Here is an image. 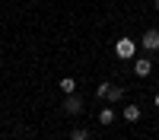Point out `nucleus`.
<instances>
[{
    "instance_id": "f257e3e1",
    "label": "nucleus",
    "mask_w": 159,
    "mask_h": 140,
    "mask_svg": "<svg viewBox=\"0 0 159 140\" xmlns=\"http://www.w3.org/2000/svg\"><path fill=\"white\" fill-rule=\"evenodd\" d=\"M134 54H137V42H134V38H127V35H121V38L115 42V57H118V61H130Z\"/></svg>"
},
{
    "instance_id": "f03ea898",
    "label": "nucleus",
    "mask_w": 159,
    "mask_h": 140,
    "mask_svg": "<svg viewBox=\"0 0 159 140\" xmlns=\"http://www.w3.org/2000/svg\"><path fill=\"white\" fill-rule=\"evenodd\" d=\"M140 45L143 51H159V29H147L140 35Z\"/></svg>"
},
{
    "instance_id": "7ed1b4c3",
    "label": "nucleus",
    "mask_w": 159,
    "mask_h": 140,
    "mask_svg": "<svg viewBox=\"0 0 159 140\" xmlns=\"http://www.w3.org/2000/svg\"><path fill=\"white\" fill-rule=\"evenodd\" d=\"M150 73H153V61L150 57H137L134 61V76H137V80H147Z\"/></svg>"
},
{
    "instance_id": "20e7f679",
    "label": "nucleus",
    "mask_w": 159,
    "mask_h": 140,
    "mask_svg": "<svg viewBox=\"0 0 159 140\" xmlns=\"http://www.w3.org/2000/svg\"><path fill=\"white\" fill-rule=\"evenodd\" d=\"M80 111H83V99H80L76 93L64 96V115H80Z\"/></svg>"
},
{
    "instance_id": "39448f33",
    "label": "nucleus",
    "mask_w": 159,
    "mask_h": 140,
    "mask_svg": "<svg viewBox=\"0 0 159 140\" xmlns=\"http://www.w3.org/2000/svg\"><path fill=\"white\" fill-rule=\"evenodd\" d=\"M61 93H64V96L76 93V80H73V76H64V80H61Z\"/></svg>"
},
{
    "instance_id": "423d86ee",
    "label": "nucleus",
    "mask_w": 159,
    "mask_h": 140,
    "mask_svg": "<svg viewBox=\"0 0 159 140\" xmlns=\"http://www.w3.org/2000/svg\"><path fill=\"white\" fill-rule=\"evenodd\" d=\"M124 118L134 124V121H140V105H124Z\"/></svg>"
},
{
    "instance_id": "0eeeda50",
    "label": "nucleus",
    "mask_w": 159,
    "mask_h": 140,
    "mask_svg": "<svg viewBox=\"0 0 159 140\" xmlns=\"http://www.w3.org/2000/svg\"><path fill=\"white\" fill-rule=\"evenodd\" d=\"M105 99H108L111 105H115V102H121V99H124V89H121V86H111V89H108V96H105Z\"/></svg>"
},
{
    "instance_id": "6e6552de",
    "label": "nucleus",
    "mask_w": 159,
    "mask_h": 140,
    "mask_svg": "<svg viewBox=\"0 0 159 140\" xmlns=\"http://www.w3.org/2000/svg\"><path fill=\"white\" fill-rule=\"evenodd\" d=\"M111 121H115V108H102V111H99V124H105V127H108Z\"/></svg>"
},
{
    "instance_id": "1a4fd4ad",
    "label": "nucleus",
    "mask_w": 159,
    "mask_h": 140,
    "mask_svg": "<svg viewBox=\"0 0 159 140\" xmlns=\"http://www.w3.org/2000/svg\"><path fill=\"white\" fill-rule=\"evenodd\" d=\"M70 140H89V131L86 127H76V131H70Z\"/></svg>"
},
{
    "instance_id": "9d476101",
    "label": "nucleus",
    "mask_w": 159,
    "mask_h": 140,
    "mask_svg": "<svg viewBox=\"0 0 159 140\" xmlns=\"http://www.w3.org/2000/svg\"><path fill=\"white\" fill-rule=\"evenodd\" d=\"M108 89H111V83H99V86H96V96L105 99V96H108Z\"/></svg>"
},
{
    "instance_id": "9b49d317",
    "label": "nucleus",
    "mask_w": 159,
    "mask_h": 140,
    "mask_svg": "<svg viewBox=\"0 0 159 140\" xmlns=\"http://www.w3.org/2000/svg\"><path fill=\"white\" fill-rule=\"evenodd\" d=\"M156 108H159V93H156Z\"/></svg>"
},
{
    "instance_id": "f8f14e48",
    "label": "nucleus",
    "mask_w": 159,
    "mask_h": 140,
    "mask_svg": "<svg viewBox=\"0 0 159 140\" xmlns=\"http://www.w3.org/2000/svg\"><path fill=\"white\" fill-rule=\"evenodd\" d=\"M156 10H159V0H156Z\"/></svg>"
}]
</instances>
